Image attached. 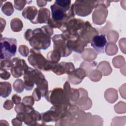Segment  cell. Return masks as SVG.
I'll return each instance as SVG.
<instances>
[{
  "label": "cell",
  "mask_w": 126,
  "mask_h": 126,
  "mask_svg": "<svg viewBox=\"0 0 126 126\" xmlns=\"http://www.w3.org/2000/svg\"><path fill=\"white\" fill-rule=\"evenodd\" d=\"M110 1L97 0L95 2V10L93 14V22L96 25H102L105 22L108 14L107 7L110 5Z\"/></svg>",
  "instance_id": "obj_8"
},
{
  "label": "cell",
  "mask_w": 126,
  "mask_h": 126,
  "mask_svg": "<svg viewBox=\"0 0 126 126\" xmlns=\"http://www.w3.org/2000/svg\"><path fill=\"white\" fill-rule=\"evenodd\" d=\"M95 2L94 0H75L73 3L75 14L81 17L88 16L95 7Z\"/></svg>",
  "instance_id": "obj_10"
},
{
  "label": "cell",
  "mask_w": 126,
  "mask_h": 126,
  "mask_svg": "<svg viewBox=\"0 0 126 126\" xmlns=\"http://www.w3.org/2000/svg\"><path fill=\"white\" fill-rule=\"evenodd\" d=\"M1 11L6 16H11L14 12V8L12 3L10 1H7L4 3L1 6Z\"/></svg>",
  "instance_id": "obj_26"
},
{
  "label": "cell",
  "mask_w": 126,
  "mask_h": 126,
  "mask_svg": "<svg viewBox=\"0 0 126 126\" xmlns=\"http://www.w3.org/2000/svg\"><path fill=\"white\" fill-rule=\"evenodd\" d=\"M17 51V40L15 38L3 37L0 39V60L11 59Z\"/></svg>",
  "instance_id": "obj_7"
},
{
  "label": "cell",
  "mask_w": 126,
  "mask_h": 126,
  "mask_svg": "<svg viewBox=\"0 0 126 126\" xmlns=\"http://www.w3.org/2000/svg\"><path fill=\"white\" fill-rule=\"evenodd\" d=\"M84 23L82 19L73 18L70 19L61 31L62 33L68 35H79L84 26Z\"/></svg>",
  "instance_id": "obj_13"
},
{
  "label": "cell",
  "mask_w": 126,
  "mask_h": 126,
  "mask_svg": "<svg viewBox=\"0 0 126 126\" xmlns=\"http://www.w3.org/2000/svg\"><path fill=\"white\" fill-rule=\"evenodd\" d=\"M31 2H32V1H27L25 0H15L14 1V6L16 9L19 11H21L23 10L25 5L28 3L30 4Z\"/></svg>",
  "instance_id": "obj_28"
},
{
  "label": "cell",
  "mask_w": 126,
  "mask_h": 126,
  "mask_svg": "<svg viewBox=\"0 0 126 126\" xmlns=\"http://www.w3.org/2000/svg\"><path fill=\"white\" fill-rule=\"evenodd\" d=\"M32 96H33L34 100L36 101H38L40 100L41 99V97H42V93L40 91V90L37 87H36L34 89L32 94Z\"/></svg>",
  "instance_id": "obj_32"
},
{
  "label": "cell",
  "mask_w": 126,
  "mask_h": 126,
  "mask_svg": "<svg viewBox=\"0 0 126 126\" xmlns=\"http://www.w3.org/2000/svg\"><path fill=\"white\" fill-rule=\"evenodd\" d=\"M69 106L53 105L50 110L41 114V121L44 124L50 122H57Z\"/></svg>",
  "instance_id": "obj_9"
},
{
  "label": "cell",
  "mask_w": 126,
  "mask_h": 126,
  "mask_svg": "<svg viewBox=\"0 0 126 126\" xmlns=\"http://www.w3.org/2000/svg\"><path fill=\"white\" fill-rule=\"evenodd\" d=\"M63 88L66 93L71 104H75L80 97V92L79 89L71 88L68 81L65 82Z\"/></svg>",
  "instance_id": "obj_21"
},
{
  "label": "cell",
  "mask_w": 126,
  "mask_h": 126,
  "mask_svg": "<svg viewBox=\"0 0 126 126\" xmlns=\"http://www.w3.org/2000/svg\"><path fill=\"white\" fill-rule=\"evenodd\" d=\"M50 18V10L46 8H40L38 11L37 15L35 20L32 24H48Z\"/></svg>",
  "instance_id": "obj_20"
},
{
  "label": "cell",
  "mask_w": 126,
  "mask_h": 126,
  "mask_svg": "<svg viewBox=\"0 0 126 126\" xmlns=\"http://www.w3.org/2000/svg\"><path fill=\"white\" fill-rule=\"evenodd\" d=\"M52 39L54 43L53 50L59 52L61 57H66L71 54L72 51L67 47L66 39L63 33L55 34Z\"/></svg>",
  "instance_id": "obj_11"
},
{
  "label": "cell",
  "mask_w": 126,
  "mask_h": 126,
  "mask_svg": "<svg viewBox=\"0 0 126 126\" xmlns=\"http://www.w3.org/2000/svg\"><path fill=\"white\" fill-rule=\"evenodd\" d=\"M70 0H57L50 6L51 17L48 23L51 28L61 30L67 22L75 16L73 4Z\"/></svg>",
  "instance_id": "obj_1"
},
{
  "label": "cell",
  "mask_w": 126,
  "mask_h": 126,
  "mask_svg": "<svg viewBox=\"0 0 126 126\" xmlns=\"http://www.w3.org/2000/svg\"><path fill=\"white\" fill-rule=\"evenodd\" d=\"M0 78L4 80L8 79L10 77V73L6 69L0 68Z\"/></svg>",
  "instance_id": "obj_33"
},
{
  "label": "cell",
  "mask_w": 126,
  "mask_h": 126,
  "mask_svg": "<svg viewBox=\"0 0 126 126\" xmlns=\"http://www.w3.org/2000/svg\"><path fill=\"white\" fill-rule=\"evenodd\" d=\"M13 65V62L11 59L0 60V68L6 70H10Z\"/></svg>",
  "instance_id": "obj_29"
},
{
  "label": "cell",
  "mask_w": 126,
  "mask_h": 126,
  "mask_svg": "<svg viewBox=\"0 0 126 126\" xmlns=\"http://www.w3.org/2000/svg\"><path fill=\"white\" fill-rule=\"evenodd\" d=\"M19 53L23 57H26L28 56L30 51L28 47L25 45H21L18 48Z\"/></svg>",
  "instance_id": "obj_30"
},
{
  "label": "cell",
  "mask_w": 126,
  "mask_h": 126,
  "mask_svg": "<svg viewBox=\"0 0 126 126\" xmlns=\"http://www.w3.org/2000/svg\"><path fill=\"white\" fill-rule=\"evenodd\" d=\"M22 122L20 120H19L18 118H17V117L13 119L11 121L12 125L14 126H22Z\"/></svg>",
  "instance_id": "obj_36"
},
{
  "label": "cell",
  "mask_w": 126,
  "mask_h": 126,
  "mask_svg": "<svg viewBox=\"0 0 126 126\" xmlns=\"http://www.w3.org/2000/svg\"><path fill=\"white\" fill-rule=\"evenodd\" d=\"M12 91L11 85L9 82H0V93L1 97L6 98L9 95Z\"/></svg>",
  "instance_id": "obj_23"
},
{
  "label": "cell",
  "mask_w": 126,
  "mask_h": 126,
  "mask_svg": "<svg viewBox=\"0 0 126 126\" xmlns=\"http://www.w3.org/2000/svg\"><path fill=\"white\" fill-rule=\"evenodd\" d=\"M36 2H37V5L39 7H43L46 5L47 1L45 0H37Z\"/></svg>",
  "instance_id": "obj_38"
},
{
  "label": "cell",
  "mask_w": 126,
  "mask_h": 126,
  "mask_svg": "<svg viewBox=\"0 0 126 126\" xmlns=\"http://www.w3.org/2000/svg\"><path fill=\"white\" fill-rule=\"evenodd\" d=\"M91 44L97 54L104 53V49L107 44L106 35L103 33L95 35L93 37Z\"/></svg>",
  "instance_id": "obj_17"
},
{
  "label": "cell",
  "mask_w": 126,
  "mask_h": 126,
  "mask_svg": "<svg viewBox=\"0 0 126 126\" xmlns=\"http://www.w3.org/2000/svg\"><path fill=\"white\" fill-rule=\"evenodd\" d=\"M12 61L13 65L10 69V72L14 78H19L22 76L29 67L23 59L16 57L13 58Z\"/></svg>",
  "instance_id": "obj_14"
},
{
  "label": "cell",
  "mask_w": 126,
  "mask_h": 126,
  "mask_svg": "<svg viewBox=\"0 0 126 126\" xmlns=\"http://www.w3.org/2000/svg\"><path fill=\"white\" fill-rule=\"evenodd\" d=\"M38 13L37 8L34 6H28L23 11L22 15L23 17L29 20L32 23L35 20Z\"/></svg>",
  "instance_id": "obj_22"
},
{
  "label": "cell",
  "mask_w": 126,
  "mask_h": 126,
  "mask_svg": "<svg viewBox=\"0 0 126 126\" xmlns=\"http://www.w3.org/2000/svg\"><path fill=\"white\" fill-rule=\"evenodd\" d=\"M0 28H1V32H2L3 29H4V27L6 25V22L5 20L2 18H0Z\"/></svg>",
  "instance_id": "obj_37"
},
{
  "label": "cell",
  "mask_w": 126,
  "mask_h": 126,
  "mask_svg": "<svg viewBox=\"0 0 126 126\" xmlns=\"http://www.w3.org/2000/svg\"><path fill=\"white\" fill-rule=\"evenodd\" d=\"M12 101L15 105H17L21 103V97L19 95H18L16 94H14L12 96Z\"/></svg>",
  "instance_id": "obj_35"
},
{
  "label": "cell",
  "mask_w": 126,
  "mask_h": 126,
  "mask_svg": "<svg viewBox=\"0 0 126 126\" xmlns=\"http://www.w3.org/2000/svg\"><path fill=\"white\" fill-rule=\"evenodd\" d=\"M25 88L27 91H31L34 84L42 93V96L45 97L48 91V83L44 74L39 70L29 67L24 74Z\"/></svg>",
  "instance_id": "obj_3"
},
{
  "label": "cell",
  "mask_w": 126,
  "mask_h": 126,
  "mask_svg": "<svg viewBox=\"0 0 126 126\" xmlns=\"http://www.w3.org/2000/svg\"><path fill=\"white\" fill-rule=\"evenodd\" d=\"M98 34V32L92 26L90 23L89 21H86L79 33V36L81 39L88 44L91 42L94 36Z\"/></svg>",
  "instance_id": "obj_15"
},
{
  "label": "cell",
  "mask_w": 126,
  "mask_h": 126,
  "mask_svg": "<svg viewBox=\"0 0 126 126\" xmlns=\"http://www.w3.org/2000/svg\"><path fill=\"white\" fill-rule=\"evenodd\" d=\"M13 107V101H11L9 99H7L5 100L3 104V108L6 110H10Z\"/></svg>",
  "instance_id": "obj_34"
},
{
  "label": "cell",
  "mask_w": 126,
  "mask_h": 126,
  "mask_svg": "<svg viewBox=\"0 0 126 126\" xmlns=\"http://www.w3.org/2000/svg\"><path fill=\"white\" fill-rule=\"evenodd\" d=\"M80 92V97L76 102V104L78 107L86 110L91 108L92 105V100L88 97L87 92L84 89H79Z\"/></svg>",
  "instance_id": "obj_18"
},
{
  "label": "cell",
  "mask_w": 126,
  "mask_h": 126,
  "mask_svg": "<svg viewBox=\"0 0 126 126\" xmlns=\"http://www.w3.org/2000/svg\"><path fill=\"white\" fill-rule=\"evenodd\" d=\"M34 99L32 95L25 96L22 100V102L26 105L32 106L34 104Z\"/></svg>",
  "instance_id": "obj_31"
},
{
  "label": "cell",
  "mask_w": 126,
  "mask_h": 126,
  "mask_svg": "<svg viewBox=\"0 0 126 126\" xmlns=\"http://www.w3.org/2000/svg\"><path fill=\"white\" fill-rule=\"evenodd\" d=\"M13 87L14 91L17 93H22L25 88L24 81L20 79H16L13 84Z\"/></svg>",
  "instance_id": "obj_27"
},
{
  "label": "cell",
  "mask_w": 126,
  "mask_h": 126,
  "mask_svg": "<svg viewBox=\"0 0 126 126\" xmlns=\"http://www.w3.org/2000/svg\"><path fill=\"white\" fill-rule=\"evenodd\" d=\"M45 97L53 105L69 106L71 104L66 93L61 88H56L49 91Z\"/></svg>",
  "instance_id": "obj_6"
},
{
  "label": "cell",
  "mask_w": 126,
  "mask_h": 126,
  "mask_svg": "<svg viewBox=\"0 0 126 126\" xmlns=\"http://www.w3.org/2000/svg\"><path fill=\"white\" fill-rule=\"evenodd\" d=\"M10 27L13 32H19L23 28V24L20 19L14 18L10 21Z\"/></svg>",
  "instance_id": "obj_24"
},
{
  "label": "cell",
  "mask_w": 126,
  "mask_h": 126,
  "mask_svg": "<svg viewBox=\"0 0 126 126\" xmlns=\"http://www.w3.org/2000/svg\"><path fill=\"white\" fill-rule=\"evenodd\" d=\"M61 56L57 51L53 50L47 54V60L52 63H57L60 61Z\"/></svg>",
  "instance_id": "obj_25"
},
{
  "label": "cell",
  "mask_w": 126,
  "mask_h": 126,
  "mask_svg": "<svg viewBox=\"0 0 126 126\" xmlns=\"http://www.w3.org/2000/svg\"><path fill=\"white\" fill-rule=\"evenodd\" d=\"M53 33V29L47 25L33 30L30 29L27 30L24 36L33 49L39 51L46 50L49 47Z\"/></svg>",
  "instance_id": "obj_2"
},
{
  "label": "cell",
  "mask_w": 126,
  "mask_h": 126,
  "mask_svg": "<svg viewBox=\"0 0 126 126\" xmlns=\"http://www.w3.org/2000/svg\"><path fill=\"white\" fill-rule=\"evenodd\" d=\"M30 55L28 58L29 63L35 69L49 71L52 70L56 63H52L46 59L39 51L31 48Z\"/></svg>",
  "instance_id": "obj_5"
},
{
  "label": "cell",
  "mask_w": 126,
  "mask_h": 126,
  "mask_svg": "<svg viewBox=\"0 0 126 126\" xmlns=\"http://www.w3.org/2000/svg\"><path fill=\"white\" fill-rule=\"evenodd\" d=\"M86 76L87 74L85 69L80 67L69 74L68 79L71 84L77 85L80 83Z\"/></svg>",
  "instance_id": "obj_19"
},
{
  "label": "cell",
  "mask_w": 126,
  "mask_h": 126,
  "mask_svg": "<svg viewBox=\"0 0 126 126\" xmlns=\"http://www.w3.org/2000/svg\"><path fill=\"white\" fill-rule=\"evenodd\" d=\"M62 33L66 39V45L69 49L78 53H82L84 52L85 47L87 46L88 44L81 39L79 35H71Z\"/></svg>",
  "instance_id": "obj_12"
},
{
  "label": "cell",
  "mask_w": 126,
  "mask_h": 126,
  "mask_svg": "<svg viewBox=\"0 0 126 126\" xmlns=\"http://www.w3.org/2000/svg\"><path fill=\"white\" fill-rule=\"evenodd\" d=\"M16 117L29 126L46 125L41 121V115L32 106L25 105L21 102L15 107Z\"/></svg>",
  "instance_id": "obj_4"
},
{
  "label": "cell",
  "mask_w": 126,
  "mask_h": 126,
  "mask_svg": "<svg viewBox=\"0 0 126 126\" xmlns=\"http://www.w3.org/2000/svg\"><path fill=\"white\" fill-rule=\"evenodd\" d=\"M75 70L74 65L71 62H62L56 64L52 71L57 75L69 74Z\"/></svg>",
  "instance_id": "obj_16"
}]
</instances>
